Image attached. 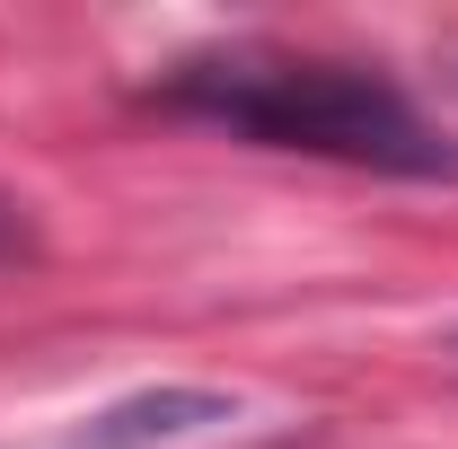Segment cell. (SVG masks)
Wrapping results in <instances>:
<instances>
[{
    "mask_svg": "<svg viewBox=\"0 0 458 449\" xmlns=\"http://www.w3.org/2000/svg\"><path fill=\"white\" fill-rule=\"evenodd\" d=\"M150 106L212 123L229 141H256V150H291V159H327V168H361V176H414V185L458 176V141L379 62L247 36V45H203V54L168 62L150 80Z\"/></svg>",
    "mask_w": 458,
    "mask_h": 449,
    "instance_id": "1",
    "label": "cell"
},
{
    "mask_svg": "<svg viewBox=\"0 0 458 449\" xmlns=\"http://www.w3.org/2000/svg\"><path fill=\"white\" fill-rule=\"evenodd\" d=\"M221 423H238L229 396H212V388H159V396H123V405H106V414L80 432V449H150V441L221 432Z\"/></svg>",
    "mask_w": 458,
    "mask_h": 449,
    "instance_id": "2",
    "label": "cell"
},
{
    "mask_svg": "<svg viewBox=\"0 0 458 449\" xmlns=\"http://www.w3.org/2000/svg\"><path fill=\"white\" fill-rule=\"evenodd\" d=\"M27 256H36V229H27V212H18L9 194H0V265H27Z\"/></svg>",
    "mask_w": 458,
    "mask_h": 449,
    "instance_id": "3",
    "label": "cell"
}]
</instances>
